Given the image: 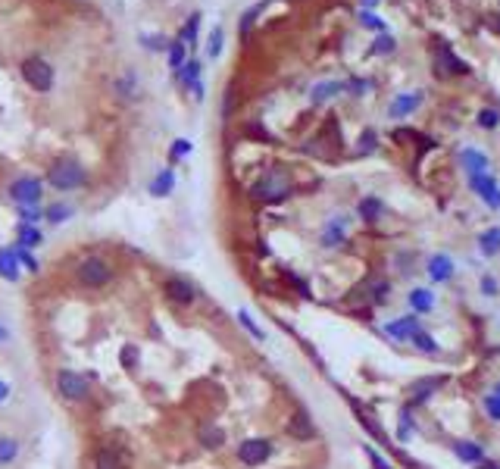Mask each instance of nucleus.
I'll return each instance as SVG.
<instances>
[{"label": "nucleus", "mask_w": 500, "mask_h": 469, "mask_svg": "<svg viewBox=\"0 0 500 469\" xmlns=\"http://www.w3.org/2000/svg\"><path fill=\"white\" fill-rule=\"evenodd\" d=\"M272 454H276V444L269 438H248L238 444V460L244 466H263Z\"/></svg>", "instance_id": "obj_7"}, {"label": "nucleus", "mask_w": 500, "mask_h": 469, "mask_svg": "<svg viewBox=\"0 0 500 469\" xmlns=\"http://www.w3.org/2000/svg\"><path fill=\"white\" fill-rule=\"evenodd\" d=\"M413 341H416V347H419V351H425V354H438V351H441V347H438V341L431 338V335H425V332L413 335Z\"/></svg>", "instance_id": "obj_34"}, {"label": "nucleus", "mask_w": 500, "mask_h": 469, "mask_svg": "<svg viewBox=\"0 0 500 469\" xmlns=\"http://www.w3.org/2000/svg\"><path fill=\"white\" fill-rule=\"evenodd\" d=\"M469 185L491 210H500V185L491 178V172H476V176H469Z\"/></svg>", "instance_id": "obj_9"}, {"label": "nucleus", "mask_w": 500, "mask_h": 469, "mask_svg": "<svg viewBox=\"0 0 500 469\" xmlns=\"http://www.w3.org/2000/svg\"><path fill=\"white\" fill-rule=\"evenodd\" d=\"M359 22H363L366 29H378V31L385 29V22H382V19H378L376 13H369V10H363V13H359Z\"/></svg>", "instance_id": "obj_39"}, {"label": "nucleus", "mask_w": 500, "mask_h": 469, "mask_svg": "<svg viewBox=\"0 0 500 469\" xmlns=\"http://www.w3.org/2000/svg\"><path fill=\"white\" fill-rule=\"evenodd\" d=\"M219 50H222V29H213L210 31V44H206V53H210V57H216Z\"/></svg>", "instance_id": "obj_38"}, {"label": "nucleus", "mask_w": 500, "mask_h": 469, "mask_svg": "<svg viewBox=\"0 0 500 469\" xmlns=\"http://www.w3.org/2000/svg\"><path fill=\"white\" fill-rule=\"evenodd\" d=\"M6 194H10V200L16 206H41L44 182L38 176H19L16 182H10Z\"/></svg>", "instance_id": "obj_5"}, {"label": "nucleus", "mask_w": 500, "mask_h": 469, "mask_svg": "<svg viewBox=\"0 0 500 469\" xmlns=\"http://www.w3.org/2000/svg\"><path fill=\"white\" fill-rule=\"evenodd\" d=\"M16 210H19V223H25V225H35L38 219H44L41 206H16Z\"/></svg>", "instance_id": "obj_33"}, {"label": "nucleus", "mask_w": 500, "mask_h": 469, "mask_svg": "<svg viewBox=\"0 0 500 469\" xmlns=\"http://www.w3.org/2000/svg\"><path fill=\"white\" fill-rule=\"evenodd\" d=\"M10 341H13V328L0 319V351H3V347H10Z\"/></svg>", "instance_id": "obj_46"}, {"label": "nucleus", "mask_w": 500, "mask_h": 469, "mask_svg": "<svg viewBox=\"0 0 500 469\" xmlns=\"http://www.w3.org/2000/svg\"><path fill=\"white\" fill-rule=\"evenodd\" d=\"M366 457H369V460H372V466H376V469H394V466H391V463H388V460H385V457H382V454H378V451H376V447H369V444H366Z\"/></svg>", "instance_id": "obj_40"}, {"label": "nucleus", "mask_w": 500, "mask_h": 469, "mask_svg": "<svg viewBox=\"0 0 500 469\" xmlns=\"http://www.w3.org/2000/svg\"><path fill=\"white\" fill-rule=\"evenodd\" d=\"M419 104H422V94H419V91H413V94H400L394 104L388 106V116H391V119H403V116H410V113L416 110Z\"/></svg>", "instance_id": "obj_16"}, {"label": "nucleus", "mask_w": 500, "mask_h": 469, "mask_svg": "<svg viewBox=\"0 0 500 469\" xmlns=\"http://www.w3.org/2000/svg\"><path fill=\"white\" fill-rule=\"evenodd\" d=\"M348 85H341V82H319L316 88H313V100L316 104H322V100H331L335 94H341Z\"/></svg>", "instance_id": "obj_25"}, {"label": "nucleus", "mask_w": 500, "mask_h": 469, "mask_svg": "<svg viewBox=\"0 0 500 469\" xmlns=\"http://www.w3.org/2000/svg\"><path fill=\"white\" fill-rule=\"evenodd\" d=\"M459 160H463V166L469 169V176H476V172H488V157H485L482 150H472V147H466V150L459 153Z\"/></svg>", "instance_id": "obj_23"}, {"label": "nucleus", "mask_w": 500, "mask_h": 469, "mask_svg": "<svg viewBox=\"0 0 500 469\" xmlns=\"http://www.w3.org/2000/svg\"><path fill=\"white\" fill-rule=\"evenodd\" d=\"M391 50H394V38H388V35H382L372 44V53H391Z\"/></svg>", "instance_id": "obj_44"}, {"label": "nucleus", "mask_w": 500, "mask_h": 469, "mask_svg": "<svg viewBox=\"0 0 500 469\" xmlns=\"http://www.w3.org/2000/svg\"><path fill=\"white\" fill-rule=\"evenodd\" d=\"M291 194V178L285 169H269L257 185L250 188L253 200H263V204H276V200H285Z\"/></svg>", "instance_id": "obj_4"}, {"label": "nucleus", "mask_w": 500, "mask_h": 469, "mask_svg": "<svg viewBox=\"0 0 500 469\" xmlns=\"http://www.w3.org/2000/svg\"><path fill=\"white\" fill-rule=\"evenodd\" d=\"M359 216H363L366 223H376V219L382 216V200H376V197H363V200H359Z\"/></svg>", "instance_id": "obj_27"}, {"label": "nucleus", "mask_w": 500, "mask_h": 469, "mask_svg": "<svg viewBox=\"0 0 500 469\" xmlns=\"http://www.w3.org/2000/svg\"><path fill=\"white\" fill-rule=\"evenodd\" d=\"M235 319H238V323H241L244 328H248V332H250L257 341H266V332H263V328H259L257 323H253V316H250L248 310H238V313H235Z\"/></svg>", "instance_id": "obj_31"}, {"label": "nucleus", "mask_w": 500, "mask_h": 469, "mask_svg": "<svg viewBox=\"0 0 500 469\" xmlns=\"http://www.w3.org/2000/svg\"><path fill=\"white\" fill-rule=\"evenodd\" d=\"M197 441L206 447V451H219V447L225 444V428H219V426H200Z\"/></svg>", "instance_id": "obj_20"}, {"label": "nucleus", "mask_w": 500, "mask_h": 469, "mask_svg": "<svg viewBox=\"0 0 500 469\" xmlns=\"http://www.w3.org/2000/svg\"><path fill=\"white\" fill-rule=\"evenodd\" d=\"M478 244H482L485 257H494V253L500 251V229H488L482 238H478Z\"/></svg>", "instance_id": "obj_28"}, {"label": "nucleus", "mask_w": 500, "mask_h": 469, "mask_svg": "<svg viewBox=\"0 0 500 469\" xmlns=\"http://www.w3.org/2000/svg\"><path fill=\"white\" fill-rule=\"evenodd\" d=\"M494 398H500V382H497V388H494Z\"/></svg>", "instance_id": "obj_50"}, {"label": "nucleus", "mask_w": 500, "mask_h": 469, "mask_svg": "<svg viewBox=\"0 0 500 469\" xmlns=\"http://www.w3.org/2000/svg\"><path fill=\"white\" fill-rule=\"evenodd\" d=\"M53 388H57V394L66 400V404H82V400L91 398V382L88 375L76 372V370H57L53 375Z\"/></svg>", "instance_id": "obj_2"}, {"label": "nucleus", "mask_w": 500, "mask_h": 469, "mask_svg": "<svg viewBox=\"0 0 500 469\" xmlns=\"http://www.w3.org/2000/svg\"><path fill=\"white\" fill-rule=\"evenodd\" d=\"M85 182H88V169L76 160H57L48 169V185L57 188V191H76Z\"/></svg>", "instance_id": "obj_3"}, {"label": "nucleus", "mask_w": 500, "mask_h": 469, "mask_svg": "<svg viewBox=\"0 0 500 469\" xmlns=\"http://www.w3.org/2000/svg\"><path fill=\"white\" fill-rule=\"evenodd\" d=\"M91 469H129V460L119 447L113 444H100L94 451V460H91Z\"/></svg>", "instance_id": "obj_10"}, {"label": "nucleus", "mask_w": 500, "mask_h": 469, "mask_svg": "<svg viewBox=\"0 0 500 469\" xmlns=\"http://www.w3.org/2000/svg\"><path fill=\"white\" fill-rule=\"evenodd\" d=\"M138 360H141V347H138V344L122 347V366H125V370H135Z\"/></svg>", "instance_id": "obj_35"}, {"label": "nucleus", "mask_w": 500, "mask_h": 469, "mask_svg": "<svg viewBox=\"0 0 500 469\" xmlns=\"http://www.w3.org/2000/svg\"><path fill=\"white\" fill-rule=\"evenodd\" d=\"M344 238H348V216H331L329 223H325V229H322V247H341L344 244Z\"/></svg>", "instance_id": "obj_12"}, {"label": "nucleus", "mask_w": 500, "mask_h": 469, "mask_svg": "<svg viewBox=\"0 0 500 469\" xmlns=\"http://www.w3.org/2000/svg\"><path fill=\"white\" fill-rule=\"evenodd\" d=\"M410 307L416 313H431L435 310V294H431L429 288H413L410 291Z\"/></svg>", "instance_id": "obj_22"}, {"label": "nucleus", "mask_w": 500, "mask_h": 469, "mask_svg": "<svg viewBox=\"0 0 500 469\" xmlns=\"http://www.w3.org/2000/svg\"><path fill=\"white\" fill-rule=\"evenodd\" d=\"M176 191V169H159L157 176H153V182H150V194L153 197H169V194Z\"/></svg>", "instance_id": "obj_17"}, {"label": "nucleus", "mask_w": 500, "mask_h": 469, "mask_svg": "<svg viewBox=\"0 0 500 469\" xmlns=\"http://www.w3.org/2000/svg\"><path fill=\"white\" fill-rule=\"evenodd\" d=\"M163 294H166V300H169V304H176V307L197 304V285H194V281H188V279H182V276L163 279Z\"/></svg>", "instance_id": "obj_6"}, {"label": "nucleus", "mask_w": 500, "mask_h": 469, "mask_svg": "<svg viewBox=\"0 0 500 469\" xmlns=\"http://www.w3.org/2000/svg\"><path fill=\"white\" fill-rule=\"evenodd\" d=\"M0 279L10 281V285H16L22 279V266H19V257L13 247H0Z\"/></svg>", "instance_id": "obj_13"}, {"label": "nucleus", "mask_w": 500, "mask_h": 469, "mask_svg": "<svg viewBox=\"0 0 500 469\" xmlns=\"http://www.w3.org/2000/svg\"><path fill=\"white\" fill-rule=\"evenodd\" d=\"M191 150H194V144H191L188 138H178V141H172V160H182V157H188Z\"/></svg>", "instance_id": "obj_37"}, {"label": "nucleus", "mask_w": 500, "mask_h": 469, "mask_svg": "<svg viewBox=\"0 0 500 469\" xmlns=\"http://www.w3.org/2000/svg\"><path fill=\"white\" fill-rule=\"evenodd\" d=\"M10 398H13V385L3 379V375H0V407L10 404Z\"/></svg>", "instance_id": "obj_45"}, {"label": "nucleus", "mask_w": 500, "mask_h": 469, "mask_svg": "<svg viewBox=\"0 0 500 469\" xmlns=\"http://www.w3.org/2000/svg\"><path fill=\"white\" fill-rule=\"evenodd\" d=\"M116 276V270H113L110 260H103L100 253H88V257L78 260L76 266V279L82 288H88V291H100V288H106Z\"/></svg>", "instance_id": "obj_1"}, {"label": "nucleus", "mask_w": 500, "mask_h": 469, "mask_svg": "<svg viewBox=\"0 0 500 469\" xmlns=\"http://www.w3.org/2000/svg\"><path fill=\"white\" fill-rule=\"evenodd\" d=\"M113 88H116V94H122V97H129V100H131V97H138V82H135V72H125V76H119Z\"/></svg>", "instance_id": "obj_26"}, {"label": "nucleus", "mask_w": 500, "mask_h": 469, "mask_svg": "<svg viewBox=\"0 0 500 469\" xmlns=\"http://www.w3.org/2000/svg\"><path fill=\"white\" fill-rule=\"evenodd\" d=\"M16 251V257H19V266H22V272H41V263H38L35 257H31V251H25V247H13Z\"/></svg>", "instance_id": "obj_30"}, {"label": "nucleus", "mask_w": 500, "mask_h": 469, "mask_svg": "<svg viewBox=\"0 0 500 469\" xmlns=\"http://www.w3.org/2000/svg\"><path fill=\"white\" fill-rule=\"evenodd\" d=\"M419 332H422V326H419L416 316H400V319L385 323V335L400 341V344H403V341H413V335H419Z\"/></svg>", "instance_id": "obj_11"}, {"label": "nucleus", "mask_w": 500, "mask_h": 469, "mask_svg": "<svg viewBox=\"0 0 500 469\" xmlns=\"http://www.w3.org/2000/svg\"><path fill=\"white\" fill-rule=\"evenodd\" d=\"M288 435L291 438H297V441H310L313 435H316V426H313V419L306 416L303 410H297L294 416H291V422H288Z\"/></svg>", "instance_id": "obj_15"}, {"label": "nucleus", "mask_w": 500, "mask_h": 469, "mask_svg": "<svg viewBox=\"0 0 500 469\" xmlns=\"http://www.w3.org/2000/svg\"><path fill=\"white\" fill-rule=\"evenodd\" d=\"M482 291L488 294V298H494V294H497V281L494 279H482Z\"/></svg>", "instance_id": "obj_48"}, {"label": "nucleus", "mask_w": 500, "mask_h": 469, "mask_svg": "<svg viewBox=\"0 0 500 469\" xmlns=\"http://www.w3.org/2000/svg\"><path fill=\"white\" fill-rule=\"evenodd\" d=\"M41 244H44L41 229H35V225H25V223H19V225H16V247L35 251V247H41Z\"/></svg>", "instance_id": "obj_18"}, {"label": "nucleus", "mask_w": 500, "mask_h": 469, "mask_svg": "<svg viewBox=\"0 0 500 469\" xmlns=\"http://www.w3.org/2000/svg\"><path fill=\"white\" fill-rule=\"evenodd\" d=\"M72 213H76V210H72L69 204H63V200H59V204H50V206H44V219H48L50 225H63L66 219L72 216Z\"/></svg>", "instance_id": "obj_24"}, {"label": "nucleus", "mask_w": 500, "mask_h": 469, "mask_svg": "<svg viewBox=\"0 0 500 469\" xmlns=\"http://www.w3.org/2000/svg\"><path fill=\"white\" fill-rule=\"evenodd\" d=\"M378 4V0H363V6H376Z\"/></svg>", "instance_id": "obj_49"}, {"label": "nucleus", "mask_w": 500, "mask_h": 469, "mask_svg": "<svg viewBox=\"0 0 500 469\" xmlns=\"http://www.w3.org/2000/svg\"><path fill=\"white\" fill-rule=\"evenodd\" d=\"M497 113L494 110H482V113H478V125H482V129H494V125H497Z\"/></svg>", "instance_id": "obj_43"}, {"label": "nucleus", "mask_w": 500, "mask_h": 469, "mask_svg": "<svg viewBox=\"0 0 500 469\" xmlns=\"http://www.w3.org/2000/svg\"><path fill=\"white\" fill-rule=\"evenodd\" d=\"M178 78H182L188 88H191L194 82H200V63H197V59H185L182 69H178Z\"/></svg>", "instance_id": "obj_29"}, {"label": "nucleus", "mask_w": 500, "mask_h": 469, "mask_svg": "<svg viewBox=\"0 0 500 469\" xmlns=\"http://www.w3.org/2000/svg\"><path fill=\"white\" fill-rule=\"evenodd\" d=\"M19 457H22V441L16 435H0V469L13 466Z\"/></svg>", "instance_id": "obj_14"}, {"label": "nucleus", "mask_w": 500, "mask_h": 469, "mask_svg": "<svg viewBox=\"0 0 500 469\" xmlns=\"http://www.w3.org/2000/svg\"><path fill=\"white\" fill-rule=\"evenodd\" d=\"M485 410H488V416L494 419V422H500V398L488 394V398H485Z\"/></svg>", "instance_id": "obj_42"}, {"label": "nucleus", "mask_w": 500, "mask_h": 469, "mask_svg": "<svg viewBox=\"0 0 500 469\" xmlns=\"http://www.w3.org/2000/svg\"><path fill=\"white\" fill-rule=\"evenodd\" d=\"M197 29H200V13H194V16H191V22L182 29V38H178V41H182V44L191 41V47H194V44H197Z\"/></svg>", "instance_id": "obj_32"}, {"label": "nucleus", "mask_w": 500, "mask_h": 469, "mask_svg": "<svg viewBox=\"0 0 500 469\" xmlns=\"http://www.w3.org/2000/svg\"><path fill=\"white\" fill-rule=\"evenodd\" d=\"M453 454H457L463 463H482L485 460V451L476 441H453Z\"/></svg>", "instance_id": "obj_21"}, {"label": "nucleus", "mask_w": 500, "mask_h": 469, "mask_svg": "<svg viewBox=\"0 0 500 469\" xmlns=\"http://www.w3.org/2000/svg\"><path fill=\"white\" fill-rule=\"evenodd\" d=\"M376 144H378V135H376V132H363V138H359V153L376 150Z\"/></svg>", "instance_id": "obj_41"}, {"label": "nucleus", "mask_w": 500, "mask_h": 469, "mask_svg": "<svg viewBox=\"0 0 500 469\" xmlns=\"http://www.w3.org/2000/svg\"><path fill=\"white\" fill-rule=\"evenodd\" d=\"M22 78L31 85L35 91H50L53 88V69L48 59L41 57H29L22 63Z\"/></svg>", "instance_id": "obj_8"}, {"label": "nucleus", "mask_w": 500, "mask_h": 469, "mask_svg": "<svg viewBox=\"0 0 500 469\" xmlns=\"http://www.w3.org/2000/svg\"><path fill=\"white\" fill-rule=\"evenodd\" d=\"M182 63H185V44L182 41L169 44V66L172 69H182Z\"/></svg>", "instance_id": "obj_36"}, {"label": "nucleus", "mask_w": 500, "mask_h": 469, "mask_svg": "<svg viewBox=\"0 0 500 469\" xmlns=\"http://www.w3.org/2000/svg\"><path fill=\"white\" fill-rule=\"evenodd\" d=\"M429 276H431V281L453 279V260L448 257V253H435V257L429 260Z\"/></svg>", "instance_id": "obj_19"}, {"label": "nucleus", "mask_w": 500, "mask_h": 469, "mask_svg": "<svg viewBox=\"0 0 500 469\" xmlns=\"http://www.w3.org/2000/svg\"><path fill=\"white\" fill-rule=\"evenodd\" d=\"M257 13H259V6H253V10L244 13V19H241V35H248V31H250V25H253V19H257Z\"/></svg>", "instance_id": "obj_47"}]
</instances>
